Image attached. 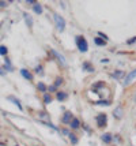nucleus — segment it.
<instances>
[{"mask_svg": "<svg viewBox=\"0 0 136 146\" xmlns=\"http://www.w3.org/2000/svg\"><path fill=\"white\" fill-rule=\"evenodd\" d=\"M94 41H95V44H97V45H105V42H106L105 40H101V38H95Z\"/></svg>", "mask_w": 136, "mask_h": 146, "instance_id": "21", "label": "nucleus"}, {"mask_svg": "<svg viewBox=\"0 0 136 146\" xmlns=\"http://www.w3.org/2000/svg\"><path fill=\"white\" fill-rule=\"evenodd\" d=\"M56 90V86L53 85V86H49V88H48V92H55Z\"/></svg>", "mask_w": 136, "mask_h": 146, "instance_id": "28", "label": "nucleus"}, {"mask_svg": "<svg viewBox=\"0 0 136 146\" xmlns=\"http://www.w3.org/2000/svg\"><path fill=\"white\" fill-rule=\"evenodd\" d=\"M7 53H8V48H7L6 45H0V56H7Z\"/></svg>", "mask_w": 136, "mask_h": 146, "instance_id": "13", "label": "nucleus"}, {"mask_svg": "<svg viewBox=\"0 0 136 146\" xmlns=\"http://www.w3.org/2000/svg\"><path fill=\"white\" fill-rule=\"evenodd\" d=\"M61 81H63L61 78H57V79H56V82H55V86H56V88H57L59 85H61Z\"/></svg>", "mask_w": 136, "mask_h": 146, "instance_id": "24", "label": "nucleus"}, {"mask_svg": "<svg viewBox=\"0 0 136 146\" xmlns=\"http://www.w3.org/2000/svg\"><path fill=\"white\" fill-rule=\"evenodd\" d=\"M37 89L39 90V92H42V93L48 92V88H46V85L44 83V82H38V83H37Z\"/></svg>", "mask_w": 136, "mask_h": 146, "instance_id": "10", "label": "nucleus"}, {"mask_svg": "<svg viewBox=\"0 0 136 146\" xmlns=\"http://www.w3.org/2000/svg\"><path fill=\"white\" fill-rule=\"evenodd\" d=\"M83 68H85L86 71H90V72H93V71H94L93 66H91V64H89V63H85V64H83Z\"/></svg>", "mask_w": 136, "mask_h": 146, "instance_id": "17", "label": "nucleus"}, {"mask_svg": "<svg viewBox=\"0 0 136 146\" xmlns=\"http://www.w3.org/2000/svg\"><path fill=\"white\" fill-rule=\"evenodd\" d=\"M52 53H53L55 56L59 59V62L61 63V64H65V59H64V56H63V55H60L59 52H56V51H52Z\"/></svg>", "mask_w": 136, "mask_h": 146, "instance_id": "12", "label": "nucleus"}, {"mask_svg": "<svg viewBox=\"0 0 136 146\" xmlns=\"http://www.w3.org/2000/svg\"><path fill=\"white\" fill-rule=\"evenodd\" d=\"M76 44H78V48L80 52H86L87 48H89V45H87V41L86 38L83 37V35H79V37L76 38Z\"/></svg>", "mask_w": 136, "mask_h": 146, "instance_id": "1", "label": "nucleus"}, {"mask_svg": "<svg viewBox=\"0 0 136 146\" xmlns=\"http://www.w3.org/2000/svg\"><path fill=\"white\" fill-rule=\"evenodd\" d=\"M71 119H72V115H71L70 112H65V113H64V116H63V121H64V123H68Z\"/></svg>", "mask_w": 136, "mask_h": 146, "instance_id": "14", "label": "nucleus"}, {"mask_svg": "<svg viewBox=\"0 0 136 146\" xmlns=\"http://www.w3.org/2000/svg\"><path fill=\"white\" fill-rule=\"evenodd\" d=\"M6 75V71L3 70V67H0V77H4Z\"/></svg>", "mask_w": 136, "mask_h": 146, "instance_id": "27", "label": "nucleus"}, {"mask_svg": "<svg viewBox=\"0 0 136 146\" xmlns=\"http://www.w3.org/2000/svg\"><path fill=\"white\" fill-rule=\"evenodd\" d=\"M112 77L116 78V79H118V78H123L124 77V72H123V71H116V72L112 74Z\"/></svg>", "mask_w": 136, "mask_h": 146, "instance_id": "16", "label": "nucleus"}, {"mask_svg": "<svg viewBox=\"0 0 136 146\" xmlns=\"http://www.w3.org/2000/svg\"><path fill=\"white\" fill-rule=\"evenodd\" d=\"M102 141L103 142H110L112 141V135H110V134H103V135H102Z\"/></svg>", "mask_w": 136, "mask_h": 146, "instance_id": "18", "label": "nucleus"}, {"mask_svg": "<svg viewBox=\"0 0 136 146\" xmlns=\"http://www.w3.org/2000/svg\"><path fill=\"white\" fill-rule=\"evenodd\" d=\"M98 34H99V37H102V38H103V40H105V41H107V38H109V37H106V35L103 34V33H101V31H99Z\"/></svg>", "mask_w": 136, "mask_h": 146, "instance_id": "25", "label": "nucleus"}, {"mask_svg": "<svg viewBox=\"0 0 136 146\" xmlns=\"http://www.w3.org/2000/svg\"><path fill=\"white\" fill-rule=\"evenodd\" d=\"M23 19H25V22H26V25L29 26V27H33V19H31V17L27 13L23 14Z\"/></svg>", "mask_w": 136, "mask_h": 146, "instance_id": "8", "label": "nucleus"}, {"mask_svg": "<svg viewBox=\"0 0 136 146\" xmlns=\"http://www.w3.org/2000/svg\"><path fill=\"white\" fill-rule=\"evenodd\" d=\"M135 78H136V70H133V71H132V72H129V74H128V75H127L125 81H124V85H125V86H127V85H129L131 82L135 79Z\"/></svg>", "mask_w": 136, "mask_h": 146, "instance_id": "6", "label": "nucleus"}, {"mask_svg": "<svg viewBox=\"0 0 136 146\" xmlns=\"http://www.w3.org/2000/svg\"><path fill=\"white\" fill-rule=\"evenodd\" d=\"M3 70L6 71V72H12L14 71V66L12 63H11V59L8 56L4 57V64H3Z\"/></svg>", "mask_w": 136, "mask_h": 146, "instance_id": "3", "label": "nucleus"}, {"mask_svg": "<svg viewBox=\"0 0 136 146\" xmlns=\"http://www.w3.org/2000/svg\"><path fill=\"white\" fill-rule=\"evenodd\" d=\"M98 126L99 127H105L106 126V115L102 113L101 116H98Z\"/></svg>", "mask_w": 136, "mask_h": 146, "instance_id": "7", "label": "nucleus"}, {"mask_svg": "<svg viewBox=\"0 0 136 146\" xmlns=\"http://www.w3.org/2000/svg\"><path fill=\"white\" fill-rule=\"evenodd\" d=\"M33 11H34V13L37 14V15L42 14V6L39 4V3H37V2H35V4L33 6Z\"/></svg>", "mask_w": 136, "mask_h": 146, "instance_id": "9", "label": "nucleus"}, {"mask_svg": "<svg viewBox=\"0 0 136 146\" xmlns=\"http://www.w3.org/2000/svg\"><path fill=\"white\" fill-rule=\"evenodd\" d=\"M56 98H57L59 101H64L67 98V93L65 92H57L56 93Z\"/></svg>", "mask_w": 136, "mask_h": 146, "instance_id": "11", "label": "nucleus"}, {"mask_svg": "<svg viewBox=\"0 0 136 146\" xmlns=\"http://www.w3.org/2000/svg\"><path fill=\"white\" fill-rule=\"evenodd\" d=\"M50 101H52V97H50V94H49V93H46L45 96H44V102H45V104H49Z\"/></svg>", "mask_w": 136, "mask_h": 146, "instance_id": "19", "label": "nucleus"}, {"mask_svg": "<svg viewBox=\"0 0 136 146\" xmlns=\"http://www.w3.org/2000/svg\"><path fill=\"white\" fill-rule=\"evenodd\" d=\"M7 4H8L7 2H0V8H3V7H7Z\"/></svg>", "mask_w": 136, "mask_h": 146, "instance_id": "26", "label": "nucleus"}, {"mask_svg": "<svg viewBox=\"0 0 136 146\" xmlns=\"http://www.w3.org/2000/svg\"><path fill=\"white\" fill-rule=\"evenodd\" d=\"M35 72H37V74H42V67L37 66V67H35Z\"/></svg>", "mask_w": 136, "mask_h": 146, "instance_id": "23", "label": "nucleus"}, {"mask_svg": "<svg viewBox=\"0 0 136 146\" xmlns=\"http://www.w3.org/2000/svg\"><path fill=\"white\" fill-rule=\"evenodd\" d=\"M21 75L25 78V79H27V81H33V74H31L27 68H22L21 70Z\"/></svg>", "mask_w": 136, "mask_h": 146, "instance_id": "5", "label": "nucleus"}, {"mask_svg": "<svg viewBox=\"0 0 136 146\" xmlns=\"http://www.w3.org/2000/svg\"><path fill=\"white\" fill-rule=\"evenodd\" d=\"M55 22H56V26H57L59 31H63L64 27H65V21H64V18L61 17V15H55Z\"/></svg>", "mask_w": 136, "mask_h": 146, "instance_id": "2", "label": "nucleus"}, {"mask_svg": "<svg viewBox=\"0 0 136 146\" xmlns=\"http://www.w3.org/2000/svg\"><path fill=\"white\" fill-rule=\"evenodd\" d=\"M68 137H70V139H71V142H72V143H76V142H78V138L75 137V134L70 132V135H68Z\"/></svg>", "mask_w": 136, "mask_h": 146, "instance_id": "20", "label": "nucleus"}, {"mask_svg": "<svg viewBox=\"0 0 136 146\" xmlns=\"http://www.w3.org/2000/svg\"><path fill=\"white\" fill-rule=\"evenodd\" d=\"M79 126H80V121H79L78 119H72V121H71V127L72 128H79Z\"/></svg>", "mask_w": 136, "mask_h": 146, "instance_id": "15", "label": "nucleus"}, {"mask_svg": "<svg viewBox=\"0 0 136 146\" xmlns=\"http://www.w3.org/2000/svg\"><path fill=\"white\" fill-rule=\"evenodd\" d=\"M114 116L116 117H121V108H116V111H114Z\"/></svg>", "mask_w": 136, "mask_h": 146, "instance_id": "22", "label": "nucleus"}, {"mask_svg": "<svg viewBox=\"0 0 136 146\" xmlns=\"http://www.w3.org/2000/svg\"><path fill=\"white\" fill-rule=\"evenodd\" d=\"M135 41H136V37L131 38V40H128V44H132V42H135Z\"/></svg>", "mask_w": 136, "mask_h": 146, "instance_id": "29", "label": "nucleus"}, {"mask_svg": "<svg viewBox=\"0 0 136 146\" xmlns=\"http://www.w3.org/2000/svg\"><path fill=\"white\" fill-rule=\"evenodd\" d=\"M7 100H8V101H11L12 104H15V105H17L19 111H23V106H22V104H21V101H19L17 97H14V96H8V97H7Z\"/></svg>", "mask_w": 136, "mask_h": 146, "instance_id": "4", "label": "nucleus"}]
</instances>
